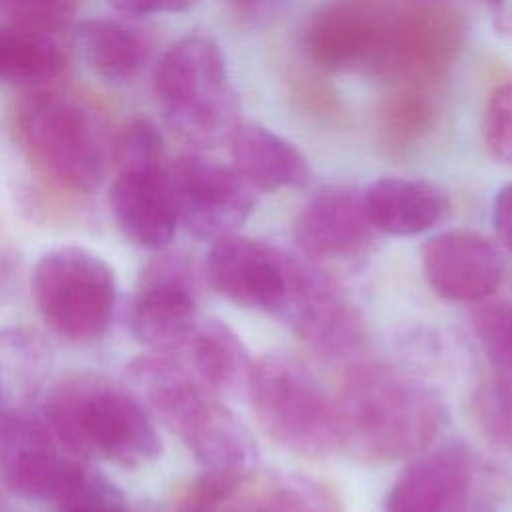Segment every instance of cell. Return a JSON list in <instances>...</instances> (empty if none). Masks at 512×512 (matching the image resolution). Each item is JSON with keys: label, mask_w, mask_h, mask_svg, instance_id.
<instances>
[{"label": "cell", "mask_w": 512, "mask_h": 512, "mask_svg": "<svg viewBox=\"0 0 512 512\" xmlns=\"http://www.w3.org/2000/svg\"><path fill=\"white\" fill-rule=\"evenodd\" d=\"M250 512H342V508L324 486L292 476L264 490Z\"/></svg>", "instance_id": "27"}, {"label": "cell", "mask_w": 512, "mask_h": 512, "mask_svg": "<svg viewBox=\"0 0 512 512\" xmlns=\"http://www.w3.org/2000/svg\"><path fill=\"white\" fill-rule=\"evenodd\" d=\"M154 94L168 126L190 144L228 140L238 124L226 60L210 36L188 34L162 54Z\"/></svg>", "instance_id": "5"}, {"label": "cell", "mask_w": 512, "mask_h": 512, "mask_svg": "<svg viewBox=\"0 0 512 512\" xmlns=\"http://www.w3.org/2000/svg\"><path fill=\"white\" fill-rule=\"evenodd\" d=\"M178 224L200 240L232 234L252 214L258 190L230 164L188 154L168 166Z\"/></svg>", "instance_id": "10"}, {"label": "cell", "mask_w": 512, "mask_h": 512, "mask_svg": "<svg viewBox=\"0 0 512 512\" xmlns=\"http://www.w3.org/2000/svg\"><path fill=\"white\" fill-rule=\"evenodd\" d=\"M62 52L48 34L0 26V82L42 84L62 70Z\"/></svg>", "instance_id": "25"}, {"label": "cell", "mask_w": 512, "mask_h": 512, "mask_svg": "<svg viewBox=\"0 0 512 512\" xmlns=\"http://www.w3.org/2000/svg\"><path fill=\"white\" fill-rule=\"evenodd\" d=\"M474 462L460 442L424 450L394 480L386 512H472Z\"/></svg>", "instance_id": "16"}, {"label": "cell", "mask_w": 512, "mask_h": 512, "mask_svg": "<svg viewBox=\"0 0 512 512\" xmlns=\"http://www.w3.org/2000/svg\"><path fill=\"white\" fill-rule=\"evenodd\" d=\"M14 132L28 160L62 188L90 192L102 182L112 146L100 118L76 96L28 92L16 106Z\"/></svg>", "instance_id": "4"}, {"label": "cell", "mask_w": 512, "mask_h": 512, "mask_svg": "<svg viewBox=\"0 0 512 512\" xmlns=\"http://www.w3.org/2000/svg\"><path fill=\"white\" fill-rule=\"evenodd\" d=\"M334 404L342 446L368 462L422 454L444 422L430 388L400 368L364 358L346 368Z\"/></svg>", "instance_id": "2"}, {"label": "cell", "mask_w": 512, "mask_h": 512, "mask_svg": "<svg viewBox=\"0 0 512 512\" xmlns=\"http://www.w3.org/2000/svg\"><path fill=\"white\" fill-rule=\"evenodd\" d=\"M32 296L44 322L62 338L94 340L116 306V278L106 260L82 246L48 250L34 268Z\"/></svg>", "instance_id": "7"}, {"label": "cell", "mask_w": 512, "mask_h": 512, "mask_svg": "<svg viewBox=\"0 0 512 512\" xmlns=\"http://www.w3.org/2000/svg\"><path fill=\"white\" fill-rule=\"evenodd\" d=\"M56 508L58 512H130L120 488L88 466L56 500Z\"/></svg>", "instance_id": "29"}, {"label": "cell", "mask_w": 512, "mask_h": 512, "mask_svg": "<svg viewBox=\"0 0 512 512\" xmlns=\"http://www.w3.org/2000/svg\"><path fill=\"white\" fill-rule=\"evenodd\" d=\"M246 394L264 432L286 450L324 458L342 448L334 398L298 358L270 352L256 360Z\"/></svg>", "instance_id": "6"}, {"label": "cell", "mask_w": 512, "mask_h": 512, "mask_svg": "<svg viewBox=\"0 0 512 512\" xmlns=\"http://www.w3.org/2000/svg\"><path fill=\"white\" fill-rule=\"evenodd\" d=\"M362 198L372 226L392 236L422 234L448 212L446 194L436 184L416 178H380L362 192Z\"/></svg>", "instance_id": "19"}, {"label": "cell", "mask_w": 512, "mask_h": 512, "mask_svg": "<svg viewBox=\"0 0 512 512\" xmlns=\"http://www.w3.org/2000/svg\"><path fill=\"white\" fill-rule=\"evenodd\" d=\"M464 36L466 22L450 0H394L374 76L430 90L448 74Z\"/></svg>", "instance_id": "8"}, {"label": "cell", "mask_w": 512, "mask_h": 512, "mask_svg": "<svg viewBox=\"0 0 512 512\" xmlns=\"http://www.w3.org/2000/svg\"><path fill=\"white\" fill-rule=\"evenodd\" d=\"M474 334L490 366V380L512 394V304L492 302L472 314Z\"/></svg>", "instance_id": "26"}, {"label": "cell", "mask_w": 512, "mask_h": 512, "mask_svg": "<svg viewBox=\"0 0 512 512\" xmlns=\"http://www.w3.org/2000/svg\"><path fill=\"white\" fill-rule=\"evenodd\" d=\"M362 192L328 186L316 192L294 222V240L310 262H342L366 254L374 244Z\"/></svg>", "instance_id": "15"}, {"label": "cell", "mask_w": 512, "mask_h": 512, "mask_svg": "<svg viewBox=\"0 0 512 512\" xmlns=\"http://www.w3.org/2000/svg\"><path fill=\"white\" fill-rule=\"evenodd\" d=\"M484 142L494 158L512 164V84H502L488 96Z\"/></svg>", "instance_id": "32"}, {"label": "cell", "mask_w": 512, "mask_h": 512, "mask_svg": "<svg viewBox=\"0 0 512 512\" xmlns=\"http://www.w3.org/2000/svg\"><path fill=\"white\" fill-rule=\"evenodd\" d=\"M484 2H488V4H492V6H502L506 0H484Z\"/></svg>", "instance_id": "38"}, {"label": "cell", "mask_w": 512, "mask_h": 512, "mask_svg": "<svg viewBox=\"0 0 512 512\" xmlns=\"http://www.w3.org/2000/svg\"><path fill=\"white\" fill-rule=\"evenodd\" d=\"M472 404L476 420L490 442L512 450V394L488 380L476 390Z\"/></svg>", "instance_id": "31"}, {"label": "cell", "mask_w": 512, "mask_h": 512, "mask_svg": "<svg viewBox=\"0 0 512 512\" xmlns=\"http://www.w3.org/2000/svg\"><path fill=\"white\" fill-rule=\"evenodd\" d=\"M110 4L124 14L146 16L164 12H184L190 6H194L196 0H110Z\"/></svg>", "instance_id": "34"}, {"label": "cell", "mask_w": 512, "mask_h": 512, "mask_svg": "<svg viewBox=\"0 0 512 512\" xmlns=\"http://www.w3.org/2000/svg\"><path fill=\"white\" fill-rule=\"evenodd\" d=\"M180 348L150 350L126 366V388L158 416L204 466L246 478L256 446L240 418L190 368Z\"/></svg>", "instance_id": "1"}, {"label": "cell", "mask_w": 512, "mask_h": 512, "mask_svg": "<svg viewBox=\"0 0 512 512\" xmlns=\"http://www.w3.org/2000/svg\"><path fill=\"white\" fill-rule=\"evenodd\" d=\"M280 318L320 358L346 366L364 358L366 324L356 306L308 258L286 252V300Z\"/></svg>", "instance_id": "9"}, {"label": "cell", "mask_w": 512, "mask_h": 512, "mask_svg": "<svg viewBox=\"0 0 512 512\" xmlns=\"http://www.w3.org/2000/svg\"><path fill=\"white\" fill-rule=\"evenodd\" d=\"M244 478L204 472L180 498L176 512H224V504L240 488Z\"/></svg>", "instance_id": "33"}, {"label": "cell", "mask_w": 512, "mask_h": 512, "mask_svg": "<svg viewBox=\"0 0 512 512\" xmlns=\"http://www.w3.org/2000/svg\"><path fill=\"white\" fill-rule=\"evenodd\" d=\"M110 156L122 170H150L164 164V138L160 130L146 118L128 122L112 142Z\"/></svg>", "instance_id": "28"}, {"label": "cell", "mask_w": 512, "mask_h": 512, "mask_svg": "<svg viewBox=\"0 0 512 512\" xmlns=\"http://www.w3.org/2000/svg\"><path fill=\"white\" fill-rule=\"evenodd\" d=\"M234 168L258 190L298 188L308 184L312 170L306 156L266 126L236 124L228 136Z\"/></svg>", "instance_id": "20"}, {"label": "cell", "mask_w": 512, "mask_h": 512, "mask_svg": "<svg viewBox=\"0 0 512 512\" xmlns=\"http://www.w3.org/2000/svg\"><path fill=\"white\" fill-rule=\"evenodd\" d=\"M392 0H326L308 20V56L332 72L372 74L378 62Z\"/></svg>", "instance_id": "13"}, {"label": "cell", "mask_w": 512, "mask_h": 512, "mask_svg": "<svg viewBox=\"0 0 512 512\" xmlns=\"http://www.w3.org/2000/svg\"><path fill=\"white\" fill-rule=\"evenodd\" d=\"M492 222L500 242L512 252V182L498 190L492 206Z\"/></svg>", "instance_id": "35"}, {"label": "cell", "mask_w": 512, "mask_h": 512, "mask_svg": "<svg viewBox=\"0 0 512 512\" xmlns=\"http://www.w3.org/2000/svg\"><path fill=\"white\" fill-rule=\"evenodd\" d=\"M8 24L54 36L66 30L76 14V0H0Z\"/></svg>", "instance_id": "30"}, {"label": "cell", "mask_w": 512, "mask_h": 512, "mask_svg": "<svg viewBox=\"0 0 512 512\" xmlns=\"http://www.w3.org/2000/svg\"><path fill=\"white\" fill-rule=\"evenodd\" d=\"M74 44L86 66L110 84L134 80L150 56L146 34L116 18H86L74 28Z\"/></svg>", "instance_id": "21"}, {"label": "cell", "mask_w": 512, "mask_h": 512, "mask_svg": "<svg viewBox=\"0 0 512 512\" xmlns=\"http://www.w3.org/2000/svg\"><path fill=\"white\" fill-rule=\"evenodd\" d=\"M422 268L430 288L454 302H476L494 294L504 274L498 248L470 230L432 236L422 246Z\"/></svg>", "instance_id": "17"}, {"label": "cell", "mask_w": 512, "mask_h": 512, "mask_svg": "<svg viewBox=\"0 0 512 512\" xmlns=\"http://www.w3.org/2000/svg\"><path fill=\"white\" fill-rule=\"evenodd\" d=\"M50 370L46 342L26 328L0 330V416L26 412Z\"/></svg>", "instance_id": "23"}, {"label": "cell", "mask_w": 512, "mask_h": 512, "mask_svg": "<svg viewBox=\"0 0 512 512\" xmlns=\"http://www.w3.org/2000/svg\"><path fill=\"white\" fill-rule=\"evenodd\" d=\"M180 350L194 374L216 394L246 392L254 362L226 324L218 320L198 322Z\"/></svg>", "instance_id": "22"}, {"label": "cell", "mask_w": 512, "mask_h": 512, "mask_svg": "<svg viewBox=\"0 0 512 512\" xmlns=\"http://www.w3.org/2000/svg\"><path fill=\"white\" fill-rule=\"evenodd\" d=\"M284 0H230L234 10L248 20H262L264 16L274 14Z\"/></svg>", "instance_id": "36"}, {"label": "cell", "mask_w": 512, "mask_h": 512, "mask_svg": "<svg viewBox=\"0 0 512 512\" xmlns=\"http://www.w3.org/2000/svg\"><path fill=\"white\" fill-rule=\"evenodd\" d=\"M108 200L116 224L134 244L162 250L174 238L178 214L168 184V166L118 172Z\"/></svg>", "instance_id": "18"}, {"label": "cell", "mask_w": 512, "mask_h": 512, "mask_svg": "<svg viewBox=\"0 0 512 512\" xmlns=\"http://www.w3.org/2000/svg\"><path fill=\"white\" fill-rule=\"evenodd\" d=\"M14 270V250L6 230L0 224V290L6 286Z\"/></svg>", "instance_id": "37"}, {"label": "cell", "mask_w": 512, "mask_h": 512, "mask_svg": "<svg viewBox=\"0 0 512 512\" xmlns=\"http://www.w3.org/2000/svg\"><path fill=\"white\" fill-rule=\"evenodd\" d=\"M132 336L150 350L180 348L198 326L194 272L186 256L166 252L148 262L130 300Z\"/></svg>", "instance_id": "12"}, {"label": "cell", "mask_w": 512, "mask_h": 512, "mask_svg": "<svg viewBox=\"0 0 512 512\" xmlns=\"http://www.w3.org/2000/svg\"><path fill=\"white\" fill-rule=\"evenodd\" d=\"M40 416L80 458L98 454L124 468H140L162 454V438L148 408L100 374L60 378L42 402Z\"/></svg>", "instance_id": "3"}, {"label": "cell", "mask_w": 512, "mask_h": 512, "mask_svg": "<svg viewBox=\"0 0 512 512\" xmlns=\"http://www.w3.org/2000/svg\"><path fill=\"white\" fill-rule=\"evenodd\" d=\"M208 284L236 306L280 316L286 300V252L254 238L226 234L204 264Z\"/></svg>", "instance_id": "14"}, {"label": "cell", "mask_w": 512, "mask_h": 512, "mask_svg": "<svg viewBox=\"0 0 512 512\" xmlns=\"http://www.w3.org/2000/svg\"><path fill=\"white\" fill-rule=\"evenodd\" d=\"M438 120V106L428 88L396 86L378 108V136L394 154L408 152L422 142Z\"/></svg>", "instance_id": "24"}, {"label": "cell", "mask_w": 512, "mask_h": 512, "mask_svg": "<svg viewBox=\"0 0 512 512\" xmlns=\"http://www.w3.org/2000/svg\"><path fill=\"white\" fill-rule=\"evenodd\" d=\"M84 466L42 416H0V480L14 494L56 504Z\"/></svg>", "instance_id": "11"}]
</instances>
